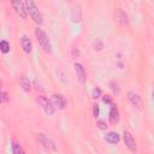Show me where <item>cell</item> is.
I'll return each mask as SVG.
<instances>
[{
  "mask_svg": "<svg viewBox=\"0 0 154 154\" xmlns=\"http://www.w3.org/2000/svg\"><path fill=\"white\" fill-rule=\"evenodd\" d=\"M24 4H25L26 12H29L31 19H32L36 24L41 25V24L43 23V17H42V13L40 12L38 7L36 6V4H35L34 1H31V0H26Z\"/></svg>",
  "mask_w": 154,
  "mask_h": 154,
  "instance_id": "1",
  "label": "cell"
},
{
  "mask_svg": "<svg viewBox=\"0 0 154 154\" xmlns=\"http://www.w3.org/2000/svg\"><path fill=\"white\" fill-rule=\"evenodd\" d=\"M35 36H36V40L38 42V45L41 46V48L46 52V53H51L52 52V45H51V41L47 36V34L40 29V28H36L35 29Z\"/></svg>",
  "mask_w": 154,
  "mask_h": 154,
  "instance_id": "2",
  "label": "cell"
},
{
  "mask_svg": "<svg viewBox=\"0 0 154 154\" xmlns=\"http://www.w3.org/2000/svg\"><path fill=\"white\" fill-rule=\"evenodd\" d=\"M37 101H38V103L42 106L43 111H45L48 116H51V114H53V113L55 112V106H54L53 102H52L51 100H48L46 96L40 95V96L37 97Z\"/></svg>",
  "mask_w": 154,
  "mask_h": 154,
  "instance_id": "3",
  "label": "cell"
},
{
  "mask_svg": "<svg viewBox=\"0 0 154 154\" xmlns=\"http://www.w3.org/2000/svg\"><path fill=\"white\" fill-rule=\"evenodd\" d=\"M37 138H38V141L41 142V144H43V147L47 148L48 150H53V152L57 150V147H55L54 142H53L48 136H46L45 134H38V135H37Z\"/></svg>",
  "mask_w": 154,
  "mask_h": 154,
  "instance_id": "4",
  "label": "cell"
},
{
  "mask_svg": "<svg viewBox=\"0 0 154 154\" xmlns=\"http://www.w3.org/2000/svg\"><path fill=\"white\" fill-rule=\"evenodd\" d=\"M11 5L14 8L16 13L20 18H26V8H25V4L24 2H22V1H12Z\"/></svg>",
  "mask_w": 154,
  "mask_h": 154,
  "instance_id": "5",
  "label": "cell"
},
{
  "mask_svg": "<svg viewBox=\"0 0 154 154\" xmlns=\"http://www.w3.org/2000/svg\"><path fill=\"white\" fill-rule=\"evenodd\" d=\"M123 140H124L125 146H126L131 152H136V142H135L132 135H131L129 131H124V134H123Z\"/></svg>",
  "mask_w": 154,
  "mask_h": 154,
  "instance_id": "6",
  "label": "cell"
},
{
  "mask_svg": "<svg viewBox=\"0 0 154 154\" xmlns=\"http://www.w3.org/2000/svg\"><path fill=\"white\" fill-rule=\"evenodd\" d=\"M114 19H116L117 23H119V24L123 25V26H125V25L129 24V19H128L126 13H125L123 10H120V8H118V10L116 11V13H114Z\"/></svg>",
  "mask_w": 154,
  "mask_h": 154,
  "instance_id": "7",
  "label": "cell"
},
{
  "mask_svg": "<svg viewBox=\"0 0 154 154\" xmlns=\"http://www.w3.org/2000/svg\"><path fill=\"white\" fill-rule=\"evenodd\" d=\"M52 102L59 109H64L66 106V100L61 94H53L52 95Z\"/></svg>",
  "mask_w": 154,
  "mask_h": 154,
  "instance_id": "8",
  "label": "cell"
},
{
  "mask_svg": "<svg viewBox=\"0 0 154 154\" xmlns=\"http://www.w3.org/2000/svg\"><path fill=\"white\" fill-rule=\"evenodd\" d=\"M20 45H22L23 51L26 54H30L31 53V51H32V43H31V40L29 38L28 35H22V37H20Z\"/></svg>",
  "mask_w": 154,
  "mask_h": 154,
  "instance_id": "9",
  "label": "cell"
},
{
  "mask_svg": "<svg viewBox=\"0 0 154 154\" xmlns=\"http://www.w3.org/2000/svg\"><path fill=\"white\" fill-rule=\"evenodd\" d=\"M75 72H76V75H77L78 81H79L81 83H84L85 79H87V76H85V70H84V67L82 66V64H79V63H76V64H75Z\"/></svg>",
  "mask_w": 154,
  "mask_h": 154,
  "instance_id": "10",
  "label": "cell"
},
{
  "mask_svg": "<svg viewBox=\"0 0 154 154\" xmlns=\"http://www.w3.org/2000/svg\"><path fill=\"white\" fill-rule=\"evenodd\" d=\"M71 19L75 23L82 20V10H81V6L79 5H75L72 7V10H71Z\"/></svg>",
  "mask_w": 154,
  "mask_h": 154,
  "instance_id": "11",
  "label": "cell"
},
{
  "mask_svg": "<svg viewBox=\"0 0 154 154\" xmlns=\"http://www.w3.org/2000/svg\"><path fill=\"white\" fill-rule=\"evenodd\" d=\"M105 141L108 142V143H111V144H117V143L120 141V136H119L118 132H116V131H111V132L106 134V136H105Z\"/></svg>",
  "mask_w": 154,
  "mask_h": 154,
  "instance_id": "12",
  "label": "cell"
},
{
  "mask_svg": "<svg viewBox=\"0 0 154 154\" xmlns=\"http://www.w3.org/2000/svg\"><path fill=\"white\" fill-rule=\"evenodd\" d=\"M119 118L120 117H119V109H118V107L114 106V105H112V107L109 109V122L112 124H116V123L119 122Z\"/></svg>",
  "mask_w": 154,
  "mask_h": 154,
  "instance_id": "13",
  "label": "cell"
},
{
  "mask_svg": "<svg viewBox=\"0 0 154 154\" xmlns=\"http://www.w3.org/2000/svg\"><path fill=\"white\" fill-rule=\"evenodd\" d=\"M128 97H129V100H130V102H131L132 105H135L136 107H141L142 101H141V97H140L138 94H136V93H134V91H129V93H128Z\"/></svg>",
  "mask_w": 154,
  "mask_h": 154,
  "instance_id": "14",
  "label": "cell"
},
{
  "mask_svg": "<svg viewBox=\"0 0 154 154\" xmlns=\"http://www.w3.org/2000/svg\"><path fill=\"white\" fill-rule=\"evenodd\" d=\"M20 85H22V88H23L25 91H30V89H31L29 78H28L25 75H22V76H20Z\"/></svg>",
  "mask_w": 154,
  "mask_h": 154,
  "instance_id": "15",
  "label": "cell"
},
{
  "mask_svg": "<svg viewBox=\"0 0 154 154\" xmlns=\"http://www.w3.org/2000/svg\"><path fill=\"white\" fill-rule=\"evenodd\" d=\"M12 153L13 154H25L23 148H22V146H20V143L17 142V141L12 142Z\"/></svg>",
  "mask_w": 154,
  "mask_h": 154,
  "instance_id": "16",
  "label": "cell"
},
{
  "mask_svg": "<svg viewBox=\"0 0 154 154\" xmlns=\"http://www.w3.org/2000/svg\"><path fill=\"white\" fill-rule=\"evenodd\" d=\"M0 49H1V52H2L4 54L8 53V52H10V43H8L6 40H2V41L0 42Z\"/></svg>",
  "mask_w": 154,
  "mask_h": 154,
  "instance_id": "17",
  "label": "cell"
},
{
  "mask_svg": "<svg viewBox=\"0 0 154 154\" xmlns=\"http://www.w3.org/2000/svg\"><path fill=\"white\" fill-rule=\"evenodd\" d=\"M99 114H100L99 105H97V103H94V105H93V116H94L95 118H97V117H99Z\"/></svg>",
  "mask_w": 154,
  "mask_h": 154,
  "instance_id": "18",
  "label": "cell"
},
{
  "mask_svg": "<svg viewBox=\"0 0 154 154\" xmlns=\"http://www.w3.org/2000/svg\"><path fill=\"white\" fill-rule=\"evenodd\" d=\"M7 101H8V95H7V93H6L5 90H1V102H2V103H7Z\"/></svg>",
  "mask_w": 154,
  "mask_h": 154,
  "instance_id": "19",
  "label": "cell"
},
{
  "mask_svg": "<svg viewBox=\"0 0 154 154\" xmlns=\"http://www.w3.org/2000/svg\"><path fill=\"white\" fill-rule=\"evenodd\" d=\"M100 95H101V89H100V88H95V89L93 90L91 96H93L94 99H97V97H100Z\"/></svg>",
  "mask_w": 154,
  "mask_h": 154,
  "instance_id": "20",
  "label": "cell"
},
{
  "mask_svg": "<svg viewBox=\"0 0 154 154\" xmlns=\"http://www.w3.org/2000/svg\"><path fill=\"white\" fill-rule=\"evenodd\" d=\"M97 126L101 129V130H106L107 129V124H106V122L105 120H97Z\"/></svg>",
  "mask_w": 154,
  "mask_h": 154,
  "instance_id": "21",
  "label": "cell"
},
{
  "mask_svg": "<svg viewBox=\"0 0 154 154\" xmlns=\"http://www.w3.org/2000/svg\"><path fill=\"white\" fill-rule=\"evenodd\" d=\"M102 46H103V45H102V42H101V41H99V40H96V41L94 42V47H95V49H96V51H101V49H102Z\"/></svg>",
  "mask_w": 154,
  "mask_h": 154,
  "instance_id": "22",
  "label": "cell"
},
{
  "mask_svg": "<svg viewBox=\"0 0 154 154\" xmlns=\"http://www.w3.org/2000/svg\"><path fill=\"white\" fill-rule=\"evenodd\" d=\"M102 101H103L105 103H111V105H113V103H112V99H111L109 95H105V96H102Z\"/></svg>",
  "mask_w": 154,
  "mask_h": 154,
  "instance_id": "23",
  "label": "cell"
},
{
  "mask_svg": "<svg viewBox=\"0 0 154 154\" xmlns=\"http://www.w3.org/2000/svg\"><path fill=\"white\" fill-rule=\"evenodd\" d=\"M78 55H79V51H78L77 48H73V49H72V57L76 58V57H78Z\"/></svg>",
  "mask_w": 154,
  "mask_h": 154,
  "instance_id": "24",
  "label": "cell"
},
{
  "mask_svg": "<svg viewBox=\"0 0 154 154\" xmlns=\"http://www.w3.org/2000/svg\"><path fill=\"white\" fill-rule=\"evenodd\" d=\"M152 100H153V101H154V90H153V91H152Z\"/></svg>",
  "mask_w": 154,
  "mask_h": 154,
  "instance_id": "25",
  "label": "cell"
}]
</instances>
